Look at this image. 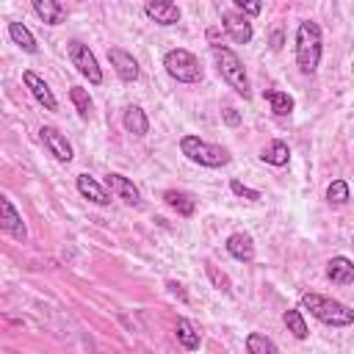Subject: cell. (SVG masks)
<instances>
[{
  "mask_svg": "<svg viewBox=\"0 0 354 354\" xmlns=\"http://www.w3.org/2000/svg\"><path fill=\"white\" fill-rule=\"evenodd\" d=\"M39 138H41V144H44V149L55 158V160H61V163H69L72 160V144L66 141V136L58 130V127H53V124H41V130H39Z\"/></svg>",
  "mask_w": 354,
  "mask_h": 354,
  "instance_id": "obj_8",
  "label": "cell"
},
{
  "mask_svg": "<svg viewBox=\"0 0 354 354\" xmlns=\"http://www.w3.org/2000/svg\"><path fill=\"white\" fill-rule=\"evenodd\" d=\"M22 83L28 86V91L33 94V100H36L44 111H58V100H55L53 88L44 83V77H39L33 69H25V72H22Z\"/></svg>",
  "mask_w": 354,
  "mask_h": 354,
  "instance_id": "obj_10",
  "label": "cell"
},
{
  "mask_svg": "<svg viewBox=\"0 0 354 354\" xmlns=\"http://www.w3.org/2000/svg\"><path fill=\"white\" fill-rule=\"evenodd\" d=\"M36 17L44 22V25H61L66 19V11L61 6V0H30Z\"/></svg>",
  "mask_w": 354,
  "mask_h": 354,
  "instance_id": "obj_17",
  "label": "cell"
},
{
  "mask_svg": "<svg viewBox=\"0 0 354 354\" xmlns=\"http://www.w3.org/2000/svg\"><path fill=\"white\" fill-rule=\"evenodd\" d=\"M326 202L335 205V207L346 205V202H348V183H346V180H332V183L326 185Z\"/></svg>",
  "mask_w": 354,
  "mask_h": 354,
  "instance_id": "obj_27",
  "label": "cell"
},
{
  "mask_svg": "<svg viewBox=\"0 0 354 354\" xmlns=\"http://www.w3.org/2000/svg\"><path fill=\"white\" fill-rule=\"evenodd\" d=\"M282 47V30H274L271 33V50H279Z\"/></svg>",
  "mask_w": 354,
  "mask_h": 354,
  "instance_id": "obj_33",
  "label": "cell"
},
{
  "mask_svg": "<svg viewBox=\"0 0 354 354\" xmlns=\"http://www.w3.org/2000/svg\"><path fill=\"white\" fill-rule=\"evenodd\" d=\"M224 249L238 263H252L254 260V238L249 232H232V235H227Z\"/></svg>",
  "mask_w": 354,
  "mask_h": 354,
  "instance_id": "obj_13",
  "label": "cell"
},
{
  "mask_svg": "<svg viewBox=\"0 0 354 354\" xmlns=\"http://www.w3.org/2000/svg\"><path fill=\"white\" fill-rule=\"evenodd\" d=\"M75 185H77V191H80V196L83 199H88V202H94V205H100V207H105L108 202H111V194L91 177V174H77V180H75Z\"/></svg>",
  "mask_w": 354,
  "mask_h": 354,
  "instance_id": "obj_15",
  "label": "cell"
},
{
  "mask_svg": "<svg viewBox=\"0 0 354 354\" xmlns=\"http://www.w3.org/2000/svg\"><path fill=\"white\" fill-rule=\"evenodd\" d=\"M221 116H224V122H227L230 127H235V124H241V113H238L235 108H224V111H221Z\"/></svg>",
  "mask_w": 354,
  "mask_h": 354,
  "instance_id": "obj_31",
  "label": "cell"
},
{
  "mask_svg": "<svg viewBox=\"0 0 354 354\" xmlns=\"http://www.w3.org/2000/svg\"><path fill=\"white\" fill-rule=\"evenodd\" d=\"M207 274H210V279H213V282H216L221 290H230V279H227L224 274H218V271H216L210 263H207Z\"/></svg>",
  "mask_w": 354,
  "mask_h": 354,
  "instance_id": "obj_30",
  "label": "cell"
},
{
  "mask_svg": "<svg viewBox=\"0 0 354 354\" xmlns=\"http://www.w3.org/2000/svg\"><path fill=\"white\" fill-rule=\"evenodd\" d=\"M260 158H263V163H268V166H288L290 149H288V144H285L282 138H274V141L260 152Z\"/></svg>",
  "mask_w": 354,
  "mask_h": 354,
  "instance_id": "obj_21",
  "label": "cell"
},
{
  "mask_svg": "<svg viewBox=\"0 0 354 354\" xmlns=\"http://www.w3.org/2000/svg\"><path fill=\"white\" fill-rule=\"evenodd\" d=\"M69 100H72V105H75V111H77L80 119H88L91 116V97H88V91L83 86H72L69 88Z\"/></svg>",
  "mask_w": 354,
  "mask_h": 354,
  "instance_id": "obj_26",
  "label": "cell"
},
{
  "mask_svg": "<svg viewBox=\"0 0 354 354\" xmlns=\"http://www.w3.org/2000/svg\"><path fill=\"white\" fill-rule=\"evenodd\" d=\"M105 183H108L111 194H116L119 199H124V202L133 205V207H141V191L133 185V180H127V177L119 174V171H111V174L105 177Z\"/></svg>",
  "mask_w": 354,
  "mask_h": 354,
  "instance_id": "obj_14",
  "label": "cell"
},
{
  "mask_svg": "<svg viewBox=\"0 0 354 354\" xmlns=\"http://www.w3.org/2000/svg\"><path fill=\"white\" fill-rule=\"evenodd\" d=\"M210 55H213V61H216L218 75L224 77V83H227L230 88H235V94H241L243 100H249V97H252L249 75H246V66H243V61L238 58V53L230 50V47L221 44V41H213V44H210Z\"/></svg>",
  "mask_w": 354,
  "mask_h": 354,
  "instance_id": "obj_1",
  "label": "cell"
},
{
  "mask_svg": "<svg viewBox=\"0 0 354 354\" xmlns=\"http://www.w3.org/2000/svg\"><path fill=\"white\" fill-rule=\"evenodd\" d=\"M221 25H224L227 36H230L235 44H249L252 36H254L249 17H243L241 11H224V14H221Z\"/></svg>",
  "mask_w": 354,
  "mask_h": 354,
  "instance_id": "obj_9",
  "label": "cell"
},
{
  "mask_svg": "<svg viewBox=\"0 0 354 354\" xmlns=\"http://www.w3.org/2000/svg\"><path fill=\"white\" fill-rule=\"evenodd\" d=\"M0 230H3L6 235H11L14 241H19V243L28 241V227H25L19 210L14 207V202H11L3 191H0Z\"/></svg>",
  "mask_w": 354,
  "mask_h": 354,
  "instance_id": "obj_7",
  "label": "cell"
},
{
  "mask_svg": "<svg viewBox=\"0 0 354 354\" xmlns=\"http://www.w3.org/2000/svg\"><path fill=\"white\" fill-rule=\"evenodd\" d=\"M301 310H310L313 318H318L321 324L326 326H351L354 324V310L346 307L343 301H335L329 296H321V293H301Z\"/></svg>",
  "mask_w": 354,
  "mask_h": 354,
  "instance_id": "obj_3",
  "label": "cell"
},
{
  "mask_svg": "<svg viewBox=\"0 0 354 354\" xmlns=\"http://www.w3.org/2000/svg\"><path fill=\"white\" fill-rule=\"evenodd\" d=\"M230 191H232L235 196H243V199H249V202H257V199H260V191H257V188H249V185H243L241 180H230Z\"/></svg>",
  "mask_w": 354,
  "mask_h": 354,
  "instance_id": "obj_28",
  "label": "cell"
},
{
  "mask_svg": "<svg viewBox=\"0 0 354 354\" xmlns=\"http://www.w3.org/2000/svg\"><path fill=\"white\" fill-rule=\"evenodd\" d=\"M108 61H111L113 72L119 75V80H124V83H136V80H138V75H141L138 61H136L127 50H122V47H111V50H108Z\"/></svg>",
  "mask_w": 354,
  "mask_h": 354,
  "instance_id": "obj_11",
  "label": "cell"
},
{
  "mask_svg": "<svg viewBox=\"0 0 354 354\" xmlns=\"http://www.w3.org/2000/svg\"><path fill=\"white\" fill-rule=\"evenodd\" d=\"M66 55H69L72 66H75L91 86H100V83H102V69H100V64H97V55L88 50V44L72 39V41H66Z\"/></svg>",
  "mask_w": 354,
  "mask_h": 354,
  "instance_id": "obj_6",
  "label": "cell"
},
{
  "mask_svg": "<svg viewBox=\"0 0 354 354\" xmlns=\"http://www.w3.org/2000/svg\"><path fill=\"white\" fill-rule=\"evenodd\" d=\"M174 335H177V340H180V346L183 348H188V351H196L199 348V332H196V326L188 321V318H177V324H174Z\"/></svg>",
  "mask_w": 354,
  "mask_h": 354,
  "instance_id": "obj_22",
  "label": "cell"
},
{
  "mask_svg": "<svg viewBox=\"0 0 354 354\" xmlns=\"http://www.w3.org/2000/svg\"><path fill=\"white\" fill-rule=\"evenodd\" d=\"M166 288H169V293H174V296H177V299H180V301H185V299H188V296H185V290H183V285H180V282H174V279H169V282H166Z\"/></svg>",
  "mask_w": 354,
  "mask_h": 354,
  "instance_id": "obj_32",
  "label": "cell"
},
{
  "mask_svg": "<svg viewBox=\"0 0 354 354\" xmlns=\"http://www.w3.org/2000/svg\"><path fill=\"white\" fill-rule=\"evenodd\" d=\"M326 279L332 285H351L354 282V263L346 254H335L326 263Z\"/></svg>",
  "mask_w": 354,
  "mask_h": 354,
  "instance_id": "obj_16",
  "label": "cell"
},
{
  "mask_svg": "<svg viewBox=\"0 0 354 354\" xmlns=\"http://www.w3.org/2000/svg\"><path fill=\"white\" fill-rule=\"evenodd\" d=\"M263 97L268 100V105H271L274 116H290V113H293V97H290L288 91H279V88H268Z\"/></svg>",
  "mask_w": 354,
  "mask_h": 354,
  "instance_id": "obj_23",
  "label": "cell"
},
{
  "mask_svg": "<svg viewBox=\"0 0 354 354\" xmlns=\"http://www.w3.org/2000/svg\"><path fill=\"white\" fill-rule=\"evenodd\" d=\"M282 324H285V329H288L296 340H304V337H307V321H304V313H301L299 307L285 310V313H282Z\"/></svg>",
  "mask_w": 354,
  "mask_h": 354,
  "instance_id": "obj_24",
  "label": "cell"
},
{
  "mask_svg": "<svg viewBox=\"0 0 354 354\" xmlns=\"http://www.w3.org/2000/svg\"><path fill=\"white\" fill-rule=\"evenodd\" d=\"M180 152H183L191 163H199V166H205V169H221V166L230 163V152H227L224 147L210 144V141H205V138H199V136H191V133L180 138Z\"/></svg>",
  "mask_w": 354,
  "mask_h": 354,
  "instance_id": "obj_4",
  "label": "cell"
},
{
  "mask_svg": "<svg viewBox=\"0 0 354 354\" xmlns=\"http://www.w3.org/2000/svg\"><path fill=\"white\" fill-rule=\"evenodd\" d=\"M232 3L243 17H257L263 11V0H232Z\"/></svg>",
  "mask_w": 354,
  "mask_h": 354,
  "instance_id": "obj_29",
  "label": "cell"
},
{
  "mask_svg": "<svg viewBox=\"0 0 354 354\" xmlns=\"http://www.w3.org/2000/svg\"><path fill=\"white\" fill-rule=\"evenodd\" d=\"M163 202L171 207V210H177V216H194V210H196V199L191 196V194H185V191H177V188H169V191H163Z\"/></svg>",
  "mask_w": 354,
  "mask_h": 354,
  "instance_id": "obj_18",
  "label": "cell"
},
{
  "mask_svg": "<svg viewBox=\"0 0 354 354\" xmlns=\"http://www.w3.org/2000/svg\"><path fill=\"white\" fill-rule=\"evenodd\" d=\"M144 14L155 22V25H177L180 22V6L174 0H147L144 3Z\"/></svg>",
  "mask_w": 354,
  "mask_h": 354,
  "instance_id": "obj_12",
  "label": "cell"
},
{
  "mask_svg": "<svg viewBox=\"0 0 354 354\" xmlns=\"http://www.w3.org/2000/svg\"><path fill=\"white\" fill-rule=\"evenodd\" d=\"M8 39L25 50V53H39V44H36V36L22 25V22H8Z\"/></svg>",
  "mask_w": 354,
  "mask_h": 354,
  "instance_id": "obj_20",
  "label": "cell"
},
{
  "mask_svg": "<svg viewBox=\"0 0 354 354\" xmlns=\"http://www.w3.org/2000/svg\"><path fill=\"white\" fill-rule=\"evenodd\" d=\"M246 351H249V354H277L279 346H277L271 337L260 335V332H249V335H246Z\"/></svg>",
  "mask_w": 354,
  "mask_h": 354,
  "instance_id": "obj_25",
  "label": "cell"
},
{
  "mask_svg": "<svg viewBox=\"0 0 354 354\" xmlns=\"http://www.w3.org/2000/svg\"><path fill=\"white\" fill-rule=\"evenodd\" d=\"M163 69L171 80L177 83H199L202 80V66H199V58L183 47H174L163 55Z\"/></svg>",
  "mask_w": 354,
  "mask_h": 354,
  "instance_id": "obj_5",
  "label": "cell"
},
{
  "mask_svg": "<svg viewBox=\"0 0 354 354\" xmlns=\"http://www.w3.org/2000/svg\"><path fill=\"white\" fill-rule=\"evenodd\" d=\"M122 124H124V130H127V133H133V136H138V138H144V136L149 133V119H147V113H144L138 105L124 108Z\"/></svg>",
  "mask_w": 354,
  "mask_h": 354,
  "instance_id": "obj_19",
  "label": "cell"
},
{
  "mask_svg": "<svg viewBox=\"0 0 354 354\" xmlns=\"http://www.w3.org/2000/svg\"><path fill=\"white\" fill-rule=\"evenodd\" d=\"M321 53H324L321 28L313 19H301L296 28V66H299V72L313 75L321 64Z\"/></svg>",
  "mask_w": 354,
  "mask_h": 354,
  "instance_id": "obj_2",
  "label": "cell"
}]
</instances>
